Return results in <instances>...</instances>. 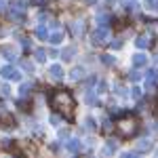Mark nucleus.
<instances>
[{
  "instance_id": "f257e3e1",
  "label": "nucleus",
  "mask_w": 158,
  "mask_h": 158,
  "mask_svg": "<svg viewBox=\"0 0 158 158\" xmlns=\"http://www.w3.org/2000/svg\"><path fill=\"white\" fill-rule=\"evenodd\" d=\"M53 108L57 110V112H61V114H70L72 112V108H74V103H72V99H70V95L68 93H59L57 97L53 99Z\"/></svg>"
},
{
  "instance_id": "f03ea898",
  "label": "nucleus",
  "mask_w": 158,
  "mask_h": 158,
  "mask_svg": "<svg viewBox=\"0 0 158 158\" xmlns=\"http://www.w3.org/2000/svg\"><path fill=\"white\" fill-rule=\"evenodd\" d=\"M2 76H9V78H15L17 72L13 70V68H2Z\"/></svg>"
},
{
  "instance_id": "7ed1b4c3",
  "label": "nucleus",
  "mask_w": 158,
  "mask_h": 158,
  "mask_svg": "<svg viewBox=\"0 0 158 158\" xmlns=\"http://www.w3.org/2000/svg\"><path fill=\"white\" fill-rule=\"evenodd\" d=\"M143 63H146V57H143V55L135 57V65H143Z\"/></svg>"
}]
</instances>
